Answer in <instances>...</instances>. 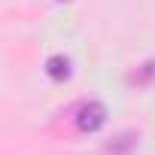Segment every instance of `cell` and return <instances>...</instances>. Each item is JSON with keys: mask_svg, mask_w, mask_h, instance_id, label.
Returning a JSON list of instances; mask_svg holds the SVG:
<instances>
[{"mask_svg": "<svg viewBox=\"0 0 155 155\" xmlns=\"http://www.w3.org/2000/svg\"><path fill=\"white\" fill-rule=\"evenodd\" d=\"M104 122H107V110H104V104L88 101V104L79 107V116H76V125H79V131H97Z\"/></svg>", "mask_w": 155, "mask_h": 155, "instance_id": "cell-1", "label": "cell"}, {"mask_svg": "<svg viewBox=\"0 0 155 155\" xmlns=\"http://www.w3.org/2000/svg\"><path fill=\"white\" fill-rule=\"evenodd\" d=\"M46 73L52 76V79H67V76H70V61L64 55H52L46 61Z\"/></svg>", "mask_w": 155, "mask_h": 155, "instance_id": "cell-2", "label": "cell"}, {"mask_svg": "<svg viewBox=\"0 0 155 155\" xmlns=\"http://www.w3.org/2000/svg\"><path fill=\"white\" fill-rule=\"evenodd\" d=\"M149 76H155V61H149V64H143V67H140V73H134L131 79H134L137 85H143V82H149Z\"/></svg>", "mask_w": 155, "mask_h": 155, "instance_id": "cell-3", "label": "cell"}]
</instances>
